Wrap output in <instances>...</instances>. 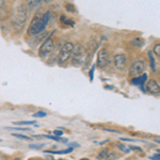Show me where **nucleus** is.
Returning a JSON list of instances; mask_svg holds the SVG:
<instances>
[{
  "label": "nucleus",
  "instance_id": "f257e3e1",
  "mask_svg": "<svg viewBox=\"0 0 160 160\" xmlns=\"http://www.w3.org/2000/svg\"><path fill=\"white\" fill-rule=\"evenodd\" d=\"M49 18H50L49 11H46L43 15H35L34 18L31 22L29 28H28V34L30 37H34V35H38V33L43 32L45 30V28L47 27Z\"/></svg>",
  "mask_w": 160,
  "mask_h": 160
},
{
  "label": "nucleus",
  "instance_id": "f03ea898",
  "mask_svg": "<svg viewBox=\"0 0 160 160\" xmlns=\"http://www.w3.org/2000/svg\"><path fill=\"white\" fill-rule=\"evenodd\" d=\"M13 26L14 29L16 31H22L24 29L26 22H27L28 17V7L26 3H20L18 4L13 11Z\"/></svg>",
  "mask_w": 160,
  "mask_h": 160
},
{
  "label": "nucleus",
  "instance_id": "7ed1b4c3",
  "mask_svg": "<svg viewBox=\"0 0 160 160\" xmlns=\"http://www.w3.org/2000/svg\"><path fill=\"white\" fill-rule=\"evenodd\" d=\"M72 62L75 66H81L83 63H86L87 60V49L81 44L74 45L73 52H72Z\"/></svg>",
  "mask_w": 160,
  "mask_h": 160
},
{
  "label": "nucleus",
  "instance_id": "20e7f679",
  "mask_svg": "<svg viewBox=\"0 0 160 160\" xmlns=\"http://www.w3.org/2000/svg\"><path fill=\"white\" fill-rule=\"evenodd\" d=\"M73 48H74V44L71 42L65 43L63 46H62V48L58 53L59 65L60 66L64 65V64L69 60V58L72 57V52H73Z\"/></svg>",
  "mask_w": 160,
  "mask_h": 160
},
{
  "label": "nucleus",
  "instance_id": "39448f33",
  "mask_svg": "<svg viewBox=\"0 0 160 160\" xmlns=\"http://www.w3.org/2000/svg\"><path fill=\"white\" fill-rule=\"evenodd\" d=\"M53 50V41L51 38V35H49L45 41L42 43L40 49H38V56L41 58H46L48 55H50Z\"/></svg>",
  "mask_w": 160,
  "mask_h": 160
},
{
  "label": "nucleus",
  "instance_id": "423d86ee",
  "mask_svg": "<svg viewBox=\"0 0 160 160\" xmlns=\"http://www.w3.org/2000/svg\"><path fill=\"white\" fill-rule=\"evenodd\" d=\"M108 62H109V55H108V51L106 49H100L97 52V61L95 65L98 68H105L107 66Z\"/></svg>",
  "mask_w": 160,
  "mask_h": 160
},
{
  "label": "nucleus",
  "instance_id": "0eeeda50",
  "mask_svg": "<svg viewBox=\"0 0 160 160\" xmlns=\"http://www.w3.org/2000/svg\"><path fill=\"white\" fill-rule=\"evenodd\" d=\"M144 68H145V64H144L143 61H135L130 66L129 75H131V76H140V74L143 73Z\"/></svg>",
  "mask_w": 160,
  "mask_h": 160
},
{
  "label": "nucleus",
  "instance_id": "6e6552de",
  "mask_svg": "<svg viewBox=\"0 0 160 160\" xmlns=\"http://www.w3.org/2000/svg\"><path fill=\"white\" fill-rule=\"evenodd\" d=\"M114 65L118 71L123 72L126 69V65H127V58L124 53H118V55L114 56Z\"/></svg>",
  "mask_w": 160,
  "mask_h": 160
},
{
  "label": "nucleus",
  "instance_id": "1a4fd4ad",
  "mask_svg": "<svg viewBox=\"0 0 160 160\" xmlns=\"http://www.w3.org/2000/svg\"><path fill=\"white\" fill-rule=\"evenodd\" d=\"M145 87V91L148 92L149 94H153V95H159L160 93V87H159V83L158 81H156L155 79H149L146 83Z\"/></svg>",
  "mask_w": 160,
  "mask_h": 160
},
{
  "label": "nucleus",
  "instance_id": "9d476101",
  "mask_svg": "<svg viewBox=\"0 0 160 160\" xmlns=\"http://www.w3.org/2000/svg\"><path fill=\"white\" fill-rule=\"evenodd\" d=\"M8 16H9V12L6 8V2L0 1V19H6Z\"/></svg>",
  "mask_w": 160,
  "mask_h": 160
},
{
  "label": "nucleus",
  "instance_id": "9b49d317",
  "mask_svg": "<svg viewBox=\"0 0 160 160\" xmlns=\"http://www.w3.org/2000/svg\"><path fill=\"white\" fill-rule=\"evenodd\" d=\"M60 22H61L63 25L69 26V27H74V26H75V22H74V20H72L71 18H68V17L64 16V15H61Z\"/></svg>",
  "mask_w": 160,
  "mask_h": 160
},
{
  "label": "nucleus",
  "instance_id": "f8f14e48",
  "mask_svg": "<svg viewBox=\"0 0 160 160\" xmlns=\"http://www.w3.org/2000/svg\"><path fill=\"white\" fill-rule=\"evenodd\" d=\"M74 148H68L66 149H61V151H46V153H49V154H52V155H61V154H69L73 152Z\"/></svg>",
  "mask_w": 160,
  "mask_h": 160
},
{
  "label": "nucleus",
  "instance_id": "ddd939ff",
  "mask_svg": "<svg viewBox=\"0 0 160 160\" xmlns=\"http://www.w3.org/2000/svg\"><path fill=\"white\" fill-rule=\"evenodd\" d=\"M148 57H149V63H151V68L154 73H156V61L154 59V56H153V51H148Z\"/></svg>",
  "mask_w": 160,
  "mask_h": 160
},
{
  "label": "nucleus",
  "instance_id": "4468645a",
  "mask_svg": "<svg viewBox=\"0 0 160 160\" xmlns=\"http://www.w3.org/2000/svg\"><path fill=\"white\" fill-rule=\"evenodd\" d=\"M16 126H22V125H37L35 121H20V122H14L13 123Z\"/></svg>",
  "mask_w": 160,
  "mask_h": 160
},
{
  "label": "nucleus",
  "instance_id": "2eb2a0df",
  "mask_svg": "<svg viewBox=\"0 0 160 160\" xmlns=\"http://www.w3.org/2000/svg\"><path fill=\"white\" fill-rule=\"evenodd\" d=\"M41 4V0H38V1H35V0H31V1H28V8H29L30 10H33L35 9V8H38V6Z\"/></svg>",
  "mask_w": 160,
  "mask_h": 160
},
{
  "label": "nucleus",
  "instance_id": "dca6fc26",
  "mask_svg": "<svg viewBox=\"0 0 160 160\" xmlns=\"http://www.w3.org/2000/svg\"><path fill=\"white\" fill-rule=\"evenodd\" d=\"M109 151H108L107 148L106 149H102V152H99V154H98V157L100 159H105V158H108L109 157Z\"/></svg>",
  "mask_w": 160,
  "mask_h": 160
},
{
  "label": "nucleus",
  "instance_id": "f3484780",
  "mask_svg": "<svg viewBox=\"0 0 160 160\" xmlns=\"http://www.w3.org/2000/svg\"><path fill=\"white\" fill-rule=\"evenodd\" d=\"M12 135H13V137H16V138L22 139V140H28V141L32 140V138H30V137L25 136V135H20V133H12Z\"/></svg>",
  "mask_w": 160,
  "mask_h": 160
},
{
  "label": "nucleus",
  "instance_id": "a211bd4d",
  "mask_svg": "<svg viewBox=\"0 0 160 160\" xmlns=\"http://www.w3.org/2000/svg\"><path fill=\"white\" fill-rule=\"evenodd\" d=\"M46 115H47V113H46L45 111H38L37 113H33L32 117L33 118H45Z\"/></svg>",
  "mask_w": 160,
  "mask_h": 160
},
{
  "label": "nucleus",
  "instance_id": "6ab92c4d",
  "mask_svg": "<svg viewBox=\"0 0 160 160\" xmlns=\"http://www.w3.org/2000/svg\"><path fill=\"white\" fill-rule=\"evenodd\" d=\"M132 44L135 46H139V47H141V46L144 44V42H143V40H142V38H135V40L132 41Z\"/></svg>",
  "mask_w": 160,
  "mask_h": 160
},
{
  "label": "nucleus",
  "instance_id": "aec40b11",
  "mask_svg": "<svg viewBox=\"0 0 160 160\" xmlns=\"http://www.w3.org/2000/svg\"><path fill=\"white\" fill-rule=\"evenodd\" d=\"M44 138H47V139H50V140H53V141H57V142H61L62 138L60 137H56V136H50V135H45L44 136Z\"/></svg>",
  "mask_w": 160,
  "mask_h": 160
},
{
  "label": "nucleus",
  "instance_id": "412c9836",
  "mask_svg": "<svg viewBox=\"0 0 160 160\" xmlns=\"http://www.w3.org/2000/svg\"><path fill=\"white\" fill-rule=\"evenodd\" d=\"M95 68H96V65H95V64H93L91 69H90V72H89V76H90V80H91V81H93V79H94V71H95Z\"/></svg>",
  "mask_w": 160,
  "mask_h": 160
},
{
  "label": "nucleus",
  "instance_id": "4be33fe9",
  "mask_svg": "<svg viewBox=\"0 0 160 160\" xmlns=\"http://www.w3.org/2000/svg\"><path fill=\"white\" fill-rule=\"evenodd\" d=\"M65 9L68 10V12H72V13L76 12V9H75V7L73 6V4H71V3H66L65 4Z\"/></svg>",
  "mask_w": 160,
  "mask_h": 160
},
{
  "label": "nucleus",
  "instance_id": "5701e85b",
  "mask_svg": "<svg viewBox=\"0 0 160 160\" xmlns=\"http://www.w3.org/2000/svg\"><path fill=\"white\" fill-rule=\"evenodd\" d=\"M118 148H120L121 151H122L123 153H125V154L130 153V149L128 148H126V145H124V144H121V145H118Z\"/></svg>",
  "mask_w": 160,
  "mask_h": 160
},
{
  "label": "nucleus",
  "instance_id": "b1692460",
  "mask_svg": "<svg viewBox=\"0 0 160 160\" xmlns=\"http://www.w3.org/2000/svg\"><path fill=\"white\" fill-rule=\"evenodd\" d=\"M154 53L159 58V56H160V45H159V44H156V45H155V47H154Z\"/></svg>",
  "mask_w": 160,
  "mask_h": 160
},
{
  "label": "nucleus",
  "instance_id": "393cba45",
  "mask_svg": "<svg viewBox=\"0 0 160 160\" xmlns=\"http://www.w3.org/2000/svg\"><path fill=\"white\" fill-rule=\"evenodd\" d=\"M44 146V144H30L29 148L32 149H40Z\"/></svg>",
  "mask_w": 160,
  "mask_h": 160
},
{
  "label": "nucleus",
  "instance_id": "a878e982",
  "mask_svg": "<svg viewBox=\"0 0 160 160\" xmlns=\"http://www.w3.org/2000/svg\"><path fill=\"white\" fill-rule=\"evenodd\" d=\"M139 82H140V76L135 77V78L131 79V83L132 84H137V86H139Z\"/></svg>",
  "mask_w": 160,
  "mask_h": 160
},
{
  "label": "nucleus",
  "instance_id": "bb28decb",
  "mask_svg": "<svg viewBox=\"0 0 160 160\" xmlns=\"http://www.w3.org/2000/svg\"><path fill=\"white\" fill-rule=\"evenodd\" d=\"M7 129H10V130H31L30 128H22V127H13V128H7Z\"/></svg>",
  "mask_w": 160,
  "mask_h": 160
},
{
  "label": "nucleus",
  "instance_id": "cd10ccee",
  "mask_svg": "<svg viewBox=\"0 0 160 160\" xmlns=\"http://www.w3.org/2000/svg\"><path fill=\"white\" fill-rule=\"evenodd\" d=\"M53 136H56V137H62V136H63V131L59 130V129H56L55 131H53Z\"/></svg>",
  "mask_w": 160,
  "mask_h": 160
},
{
  "label": "nucleus",
  "instance_id": "c85d7f7f",
  "mask_svg": "<svg viewBox=\"0 0 160 160\" xmlns=\"http://www.w3.org/2000/svg\"><path fill=\"white\" fill-rule=\"evenodd\" d=\"M128 148H129L130 151H142V148H140V146H133V145H130Z\"/></svg>",
  "mask_w": 160,
  "mask_h": 160
},
{
  "label": "nucleus",
  "instance_id": "c756f323",
  "mask_svg": "<svg viewBox=\"0 0 160 160\" xmlns=\"http://www.w3.org/2000/svg\"><path fill=\"white\" fill-rule=\"evenodd\" d=\"M69 148H80V144L76 143V142H72V143H69Z\"/></svg>",
  "mask_w": 160,
  "mask_h": 160
},
{
  "label": "nucleus",
  "instance_id": "7c9ffc66",
  "mask_svg": "<svg viewBox=\"0 0 160 160\" xmlns=\"http://www.w3.org/2000/svg\"><path fill=\"white\" fill-rule=\"evenodd\" d=\"M121 141H126V142H136L135 139H128V138H120Z\"/></svg>",
  "mask_w": 160,
  "mask_h": 160
},
{
  "label": "nucleus",
  "instance_id": "2f4dec72",
  "mask_svg": "<svg viewBox=\"0 0 160 160\" xmlns=\"http://www.w3.org/2000/svg\"><path fill=\"white\" fill-rule=\"evenodd\" d=\"M105 131H109V132H115V133H120L118 130H115V129H110V128H105L104 129Z\"/></svg>",
  "mask_w": 160,
  "mask_h": 160
},
{
  "label": "nucleus",
  "instance_id": "473e14b6",
  "mask_svg": "<svg viewBox=\"0 0 160 160\" xmlns=\"http://www.w3.org/2000/svg\"><path fill=\"white\" fill-rule=\"evenodd\" d=\"M152 160H160V156H159V154H155V156H152V157H149Z\"/></svg>",
  "mask_w": 160,
  "mask_h": 160
},
{
  "label": "nucleus",
  "instance_id": "72a5a7b5",
  "mask_svg": "<svg viewBox=\"0 0 160 160\" xmlns=\"http://www.w3.org/2000/svg\"><path fill=\"white\" fill-rule=\"evenodd\" d=\"M80 160H91V159H88V158H82V159H80Z\"/></svg>",
  "mask_w": 160,
  "mask_h": 160
},
{
  "label": "nucleus",
  "instance_id": "f704fd0d",
  "mask_svg": "<svg viewBox=\"0 0 160 160\" xmlns=\"http://www.w3.org/2000/svg\"><path fill=\"white\" fill-rule=\"evenodd\" d=\"M14 160H20V159H19V158H15Z\"/></svg>",
  "mask_w": 160,
  "mask_h": 160
},
{
  "label": "nucleus",
  "instance_id": "c9c22d12",
  "mask_svg": "<svg viewBox=\"0 0 160 160\" xmlns=\"http://www.w3.org/2000/svg\"><path fill=\"white\" fill-rule=\"evenodd\" d=\"M29 160H34V159H29Z\"/></svg>",
  "mask_w": 160,
  "mask_h": 160
}]
</instances>
